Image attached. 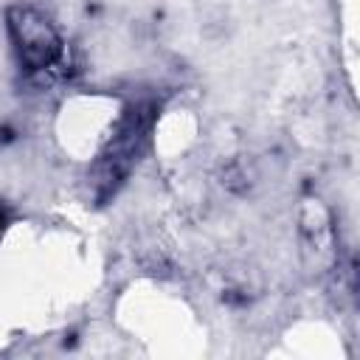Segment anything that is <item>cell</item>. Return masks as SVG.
Segmentation results:
<instances>
[{"mask_svg":"<svg viewBox=\"0 0 360 360\" xmlns=\"http://www.w3.org/2000/svg\"><path fill=\"white\" fill-rule=\"evenodd\" d=\"M11 42L17 48L20 62L28 70H45L56 65L62 56V39L53 28V22L34 6H14L6 14Z\"/></svg>","mask_w":360,"mask_h":360,"instance_id":"6da1fadb","label":"cell"},{"mask_svg":"<svg viewBox=\"0 0 360 360\" xmlns=\"http://www.w3.org/2000/svg\"><path fill=\"white\" fill-rule=\"evenodd\" d=\"M0 228H3V217H0Z\"/></svg>","mask_w":360,"mask_h":360,"instance_id":"7a4b0ae2","label":"cell"}]
</instances>
